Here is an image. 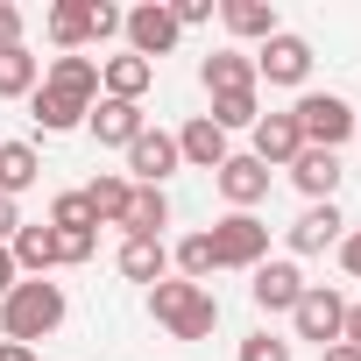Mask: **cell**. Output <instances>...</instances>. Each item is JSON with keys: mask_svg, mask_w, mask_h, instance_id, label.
Listing matches in <instances>:
<instances>
[{"mask_svg": "<svg viewBox=\"0 0 361 361\" xmlns=\"http://www.w3.org/2000/svg\"><path fill=\"white\" fill-rule=\"evenodd\" d=\"M149 319H156L170 340H213V326H220V298H213V283L163 276V283L149 290Z\"/></svg>", "mask_w": 361, "mask_h": 361, "instance_id": "obj_1", "label": "cell"}, {"mask_svg": "<svg viewBox=\"0 0 361 361\" xmlns=\"http://www.w3.org/2000/svg\"><path fill=\"white\" fill-rule=\"evenodd\" d=\"M64 283H50V276H22L8 298H0V333L8 340H22V347H36V340H50L57 326H64Z\"/></svg>", "mask_w": 361, "mask_h": 361, "instance_id": "obj_2", "label": "cell"}, {"mask_svg": "<svg viewBox=\"0 0 361 361\" xmlns=\"http://www.w3.org/2000/svg\"><path fill=\"white\" fill-rule=\"evenodd\" d=\"M290 121H298L305 149H333V156H340V149L354 142V106H347L340 92H298Z\"/></svg>", "mask_w": 361, "mask_h": 361, "instance_id": "obj_3", "label": "cell"}, {"mask_svg": "<svg viewBox=\"0 0 361 361\" xmlns=\"http://www.w3.org/2000/svg\"><path fill=\"white\" fill-rule=\"evenodd\" d=\"M206 234H213V262H220V269H255V262H269V227H262L255 213H227V220H213Z\"/></svg>", "mask_w": 361, "mask_h": 361, "instance_id": "obj_4", "label": "cell"}, {"mask_svg": "<svg viewBox=\"0 0 361 361\" xmlns=\"http://www.w3.org/2000/svg\"><path fill=\"white\" fill-rule=\"evenodd\" d=\"M121 36H128V57H142V64H156V57H170L177 50V15L163 8V0H142V8H128L121 15Z\"/></svg>", "mask_w": 361, "mask_h": 361, "instance_id": "obj_5", "label": "cell"}, {"mask_svg": "<svg viewBox=\"0 0 361 361\" xmlns=\"http://www.w3.org/2000/svg\"><path fill=\"white\" fill-rule=\"evenodd\" d=\"M185 170V156H177V135H163V128H142L135 142H128V185H170V177Z\"/></svg>", "mask_w": 361, "mask_h": 361, "instance_id": "obj_6", "label": "cell"}, {"mask_svg": "<svg viewBox=\"0 0 361 361\" xmlns=\"http://www.w3.org/2000/svg\"><path fill=\"white\" fill-rule=\"evenodd\" d=\"M262 78H269V85H305V78H312V43L290 36V29H276V36L255 50V85H262Z\"/></svg>", "mask_w": 361, "mask_h": 361, "instance_id": "obj_7", "label": "cell"}, {"mask_svg": "<svg viewBox=\"0 0 361 361\" xmlns=\"http://www.w3.org/2000/svg\"><path fill=\"white\" fill-rule=\"evenodd\" d=\"M290 326H298V340L333 347V340H340V326H347V298H340V290H326V283H305V298H298Z\"/></svg>", "mask_w": 361, "mask_h": 361, "instance_id": "obj_8", "label": "cell"}, {"mask_svg": "<svg viewBox=\"0 0 361 361\" xmlns=\"http://www.w3.org/2000/svg\"><path fill=\"white\" fill-rule=\"evenodd\" d=\"M248 298H255V312H298V298H305L298 262H255L248 269Z\"/></svg>", "mask_w": 361, "mask_h": 361, "instance_id": "obj_9", "label": "cell"}, {"mask_svg": "<svg viewBox=\"0 0 361 361\" xmlns=\"http://www.w3.org/2000/svg\"><path fill=\"white\" fill-rule=\"evenodd\" d=\"M213 185H220V199H227L234 213H255V206L269 199V170H262L255 156H227V163L213 170Z\"/></svg>", "mask_w": 361, "mask_h": 361, "instance_id": "obj_10", "label": "cell"}, {"mask_svg": "<svg viewBox=\"0 0 361 361\" xmlns=\"http://www.w3.org/2000/svg\"><path fill=\"white\" fill-rule=\"evenodd\" d=\"M248 135H255V149H248V156H255L262 170H290V163H298V149H305V135H298V121H290V114H262Z\"/></svg>", "mask_w": 361, "mask_h": 361, "instance_id": "obj_11", "label": "cell"}, {"mask_svg": "<svg viewBox=\"0 0 361 361\" xmlns=\"http://www.w3.org/2000/svg\"><path fill=\"white\" fill-rule=\"evenodd\" d=\"M340 241H347L340 206H305V213L290 220V255H326V248H340Z\"/></svg>", "mask_w": 361, "mask_h": 361, "instance_id": "obj_12", "label": "cell"}, {"mask_svg": "<svg viewBox=\"0 0 361 361\" xmlns=\"http://www.w3.org/2000/svg\"><path fill=\"white\" fill-rule=\"evenodd\" d=\"M340 156L333 149H298V163H290V185L312 199V206H333V192H340Z\"/></svg>", "mask_w": 361, "mask_h": 361, "instance_id": "obj_13", "label": "cell"}, {"mask_svg": "<svg viewBox=\"0 0 361 361\" xmlns=\"http://www.w3.org/2000/svg\"><path fill=\"white\" fill-rule=\"evenodd\" d=\"M85 128L106 142V149H128L142 128H149V114L135 106V99H92V114H85Z\"/></svg>", "mask_w": 361, "mask_h": 361, "instance_id": "obj_14", "label": "cell"}, {"mask_svg": "<svg viewBox=\"0 0 361 361\" xmlns=\"http://www.w3.org/2000/svg\"><path fill=\"white\" fill-rule=\"evenodd\" d=\"M43 85L50 92H64V99H78V106H92L99 99V57H50V71H43Z\"/></svg>", "mask_w": 361, "mask_h": 361, "instance_id": "obj_15", "label": "cell"}, {"mask_svg": "<svg viewBox=\"0 0 361 361\" xmlns=\"http://www.w3.org/2000/svg\"><path fill=\"white\" fill-rule=\"evenodd\" d=\"M156 85V64H142V57H99V99H135L142 106V92Z\"/></svg>", "mask_w": 361, "mask_h": 361, "instance_id": "obj_16", "label": "cell"}, {"mask_svg": "<svg viewBox=\"0 0 361 361\" xmlns=\"http://www.w3.org/2000/svg\"><path fill=\"white\" fill-rule=\"evenodd\" d=\"M177 156H185L192 170H220L234 149H227V128H213V121L199 114V121H185V128H177Z\"/></svg>", "mask_w": 361, "mask_h": 361, "instance_id": "obj_17", "label": "cell"}, {"mask_svg": "<svg viewBox=\"0 0 361 361\" xmlns=\"http://www.w3.org/2000/svg\"><path fill=\"white\" fill-rule=\"evenodd\" d=\"M199 85L220 99V92H255V57L248 50H213L206 64H199Z\"/></svg>", "mask_w": 361, "mask_h": 361, "instance_id": "obj_18", "label": "cell"}, {"mask_svg": "<svg viewBox=\"0 0 361 361\" xmlns=\"http://www.w3.org/2000/svg\"><path fill=\"white\" fill-rule=\"evenodd\" d=\"M50 43H57V57H78L85 43H92V0H57L50 8Z\"/></svg>", "mask_w": 361, "mask_h": 361, "instance_id": "obj_19", "label": "cell"}, {"mask_svg": "<svg viewBox=\"0 0 361 361\" xmlns=\"http://www.w3.org/2000/svg\"><path fill=\"white\" fill-rule=\"evenodd\" d=\"M163 227H170V199H163L156 185H135V199H128V220H121V234H128V241H163Z\"/></svg>", "mask_w": 361, "mask_h": 361, "instance_id": "obj_20", "label": "cell"}, {"mask_svg": "<svg viewBox=\"0 0 361 361\" xmlns=\"http://www.w3.org/2000/svg\"><path fill=\"white\" fill-rule=\"evenodd\" d=\"M220 22H227V36H241V43H269V36L283 29L269 0H220Z\"/></svg>", "mask_w": 361, "mask_h": 361, "instance_id": "obj_21", "label": "cell"}, {"mask_svg": "<svg viewBox=\"0 0 361 361\" xmlns=\"http://www.w3.org/2000/svg\"><path fill=\"white\" fill-rule=\"evenodd\" d=\"M85 114H92V106H78V99H64V92H50V85L29 92V121H36L43 135H71V128H85Z\"/></svg>", "mask_w": 361, "mask_h": 361, "instance_id": "obj_22", "label": "cell"}, {"mask_svg": "<svg viewBox=\"0 0 361 361\" xmlns=\"http://www.w3.org/2000/svg\"><path fill=\"white\" fill-rule=\"evenodd\" d=\"M8 255H15L22 276H50V269H57V227H15Z\"/></svg>", "mask_w": 361, "mask_h": 361, "instance_id": "obj_23", "label": "cell"}, {"mask_svg": "<svg viewBox=\"0 0 361 361\" xmlns=\"http://www.w3.org/2000/svg\"><path fill=\"white\" fill-rule=\"evenodd\" d=\"M43 177V156L36 142H0V199H22L29 185Z\"/></svg>", "mask_w": 361, "mask_h": 361, "instance_id": "obj_24", "label": "cell"}, {"mask_svg": "<svg viewBox=\"0 0 361 361\" xmlns=\"http://www.w3.org/2000/svg\"><path fill=\"white\" fill-rule=\"evenodd\" d=\"M128 199H135V185H128V177H114V170H99L92 185H85V206H92L99 227H121V220H128Z\"/></svg>", "mask_w": 361, "mask_h": 361, "instance_id": "obj_25", "label": "cell"}, {"mask_svg": "<svg viewBox=\"0 0 361 361\" xmlns=\"http://www.w3.org/2000/svg\"><path fill=\"white\" fill-rule=\"evenodd\" d=\"M121 276L156 290V283L170 276V248H163V241H121Z\"/></svg>", "mask_w": 361, "mask_h": 361, "instance_id": "obj_26", "label": "cell"}, {"mask_svg": "<svg viewBox=\"0 0 361 361\" xmlns=\"http://www.w3.org/2000/svg\"><path fill=\"white\" fill-rule=\"evenodd\" d=\"M43 85V57H29V43L0 50V99H29Z\"/></svg>", "mask_w": 361, "mask_h": 361, "instance_id": "obj_27", "label": "cell"}, {"mask_svg": "<svg viewBox=\"0 0 361 361\" xmlns=\"http://www.w3.org/2000/svg\"><path fill=\"white\" fill-rule=\"evenodd\" d=\"M170 262H177V276H185V283H206V276L220 269V262H213V234H185Z\"/></svg>", "mask_w": 361, "mask_h": 361, "instance_id": "obj_28", "label": "cell"}, {"mask_svg": "<svg viewBox=\"0 0 361 361\" xmlns=\"http://www.w3.org/2000/svg\"><path fill=\"white\" fill-rule=\"evenodd\" d=\"M206 121H213V128H227V135H234V128H255V121H262V99H255V92H220Z\"/></svg>", "mask_w": 361, "mask_h": 361, "instance_id": "obj_29", "label": "cell"}, {"mask_svg": "<svg viewBox=\"0 0 361 361\" xmlns=\"http://www.w3.org/2000/svg\"><path fill=\"white\" fill-rule=\"evenodd\" d=\"M50 227H57V234H85V227H99V220H92L85 192H64V199L50 206Z\"/></svg>", "mask_w": 361, "mask_h": 361, "instance_id": "obj_30", "label": "cell"}, {"mask_svg": "<svg viewBox=\"0 0 361 361\" xmlns=\"http://www.w3.org/2000/svg\"><path fill=\"white\" fill-rule=\"evenodd\" d=\"M241 361H290V340H276V333L262 326V333L241 340Z\"/></svg>", "mask_w": 361, "mask_h": 361, "instance_id": "obj_31", "label": "cell"}, {"mask_svg": "<svg viewBox=\"0 0 361 361\" xmlns=\"http://www.w3.org/2000/svg\"><path fill=\"white\" fill-rule=\"evenodd\" d=\"M92 248H99V227H85V234H57V262H92Z\"/></svg>", "mask_w": 361, "mask_h": 361, "instance_id": "obj_32", "label": "cell"}, {"mask_svg": "<svg viewBox=\"0 0 361 361\" xmlns=\"http://www.w3.org/2000/svg\"><path fill=\"white\" fill-rule=\"evenodd\" d=\"M121 36V8H106V0H92V43H114Z\"/></svg>", "mask_w": 361, "mask_h": 361, "instance_id": "obj_33", "label": "cell"}, {"mask_svg": "<svg viewBox=\"0 0 361 361\" xmlns=\"http://www.w3.org/2000/svg\"><path fill=\"white\" fill-rule=\"evenodd\" d=\"M170 15H177V29H199V22H213V0H177Z\"/></svg>", "mask_w": 361, "mask_h": 361, "instance_id": "obj_34", "label": "cell"}, {"mask_svg": "<svg viewBox=\"0 0 361 361\" xmlns=\"http://www.w3.org/2000/svg\"><path fill=\"white\" fill-rule=\"evenodd\" d=\"M15 43H22V8L0 0V50H15Z\"/></svg>", "mask_w": 361, "mask_h": 361, "instance_id": "obj_35", "label": "cell"}, {"mask_svg": "<svg viewBox=\"0 0 361 361\" xmlns=\"http://www.w3.org/2000/svg\"><path fill=\"white\" fill-rule=\"evenodd\" d=\"M340 269H347V276H361V227L340 241Z\"/></svg>", "mask_w": 361, "mask_h": 361, "instance_id": "obj_36", "label": "cell"}, {"mask_svg": "<svg viewBox=\"0 0 361 361\" xmlns=\"http://www.w3.org/2000/svg\"><path fill=\"white\" fill-rule=\"evenodd\" d=\"M15 227H22V206H15V199H0V248L15 241Z\"/></svg>", "mask_w": 361, "mask_h": 361, "instance_id": "obj_37", "label": "cell"}, {"mask_svg": "<svg viewBox=\"0 0 361 361\" xmlns=\"http://www.w3.org/2000/svg\"><path fill=\"white\" fill-rule=\"evenodd\" d=\"M15 283H22V269H15V255H8V248H0V298H8Z\"/></svg>", "mask_w": 361, "mask_h": 361, "instance_id": "obj_38", "label": "cell"}, {"mask_svg": "<svg viewBox=\"0 0 361 361\" xmlns=\"http://www.w3.org/2000/svg\"><path fill=\"white\" fill-rule=\"evenodd\" d=\"M319 361H361V347H347V340H333V347H319Z\"/></svg>", "mask_w": 361, "mask_h": 361, "instance_id": "obj_39", "label": "cell"}, {"mask_svg": "<svg viewBox=\"0 0 361 361\" xmlns=\"http://www.w3.org/2000/svg\"><path fill=\"white\" fill-rule=\"evenodd\" d=\"M340 340H347V347H361V305H347V326H340Z\"/></svg>", "mask_w": 361, "mask_h": 361, "instance_id": "obj_40", "label": "cell"}, {"mask_svg": "<svg viewBox=\"0 0 361 361\" xmlns=\"http://www.w3.org/2000/svg\"><path fill=\"white\" fill-rule=\"evenodd\" d=\"M0 361H36V347H22V340H0Z\"/></svg>", "mask_w": 361, "mask_h": 361, "instance_id": "obj_41", "label": "cell"}, {"mask_svg": "<svg viewBox=\"0 0 361 361\" xmlns=\"http://www.w3.org/2000/svg\"><path fill=\"white\" fill-rule=\"evenodd\" d=\"M354 142H361V106H354Z\"/></svg>", "mask_w": 361, "mask_h": 361, "instance_id": "obj_42", "label": "cell"}]
</instances>
